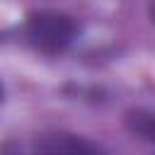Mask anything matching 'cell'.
I'll return each instance as SVG.
<instances>
[{
  "mask_svg": "<svg viewBox=\"0 0 155 155\" xmlns=\"http://www.w3.org/2000/svg\"><path fill=\"white\" fill-rule=\"evenodd\" d=\"M78 22L63 12H31L27 17V24H24V36L27 41L41 51V53H48V56H58L63 53L75 39H78Z\"/></svg>",
  "mask_w": 155,
  "mask_h": 155,
  "instance_id": "1",
  "label": "cell"
},
{
  "mask_svg": "<svg viewBox=\"0 0 155 155\" xmlns=\"http://www.w3.org/2000/svg\"><path fill=\"white\" fill-rule=\"evenodd\" d=\"M0 97H2V90H0Z\"/></svg>",
  "mask_w": 155,
  "mask_h": 155,
  "instance_id": "4",
  "label": "cell"
},
{
  "mask_svg": "<svg viewBox=\"0 0 155 155\" xmlns=\"http://www.w3.org/2000/svg\"><path fill=\"white\" fill-rule=\"evenodd\" d=\"M24 155H107L94 143L73 133H48L36 138Z\"/></svg>",
  "mask_w": 155,
  "mask_h": 155,
  "instance_id": "2",
  "label": "cell"
},
{
  "mask_svg": "<svg viewBox=\"0 0 155 155\" xmlns=\"http://www.w3.org/2000/svg\"><path fill=\"white\" fill-rule=\"evenodd\" d=\"M126 126H128V131H131L133 136H140V138H145V140H150V143L155 140V119H153L150 111H145V109L128 111Z\"/></svg>",
  "mask_w": 155,
  "mask_h": 155,
  "instance_id": "3",
  "label": "cell"
}]
</instances>
